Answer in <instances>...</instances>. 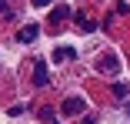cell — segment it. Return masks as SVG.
I'll return each instance as SVG.
<instances>
[{
  "mask_svg": "<svg viewBox=\"0 0 130 124\" xmlns=\"http://www.w3.org/2000/svg\"><path fill=\"white\" fill-rule=\"evenodd\" d=\"M54 0H34V7H50Z\"/></svg>",
  "mask_w": 130,
  "mask_h": 124,
  "instance_id": "8",
  "label": "cell"
},
{
  "mask_svg": "<svg viewBox=\"0 0 130 124\" xmlns=\"http://www.w3.org/2000/svg\"><path fill=\"white\" fill-rule=\"evenodd\" d=\"M73 57H77L73 47H57V51H54V64H57V60H73Z\"/></svg>",
  "mask_w": 130,
  "mask_h": 124,
  "instance_id": "5",
  "label": "cell"
},
{
  "mask_svg": "<svg viewBox=\"0 0 130 124\" xmlns=\"http://www.w3.org/2000/svg\"><path fill=\"white\" fill-rule=\"evenodd\" d=\"M60 111H63V114H84V111H87V101H84V97H67Z\"/></svg>",
  "mask_w": 130,
  "mask_h": 124,
  "instance_id": "2",
  "label": "cell"
},
{
  "mask_svg": "<svg viewBox=\"0 0 130 124\" xmlns=\"http://www.w3.org/2000/svg\"><path fill=\"white\" fill-rule=\"evenodd\" d=\"M37 34H40L37 23H27V27L20 30V44H34V40H37Z\"/></svg>",
  "mask_w": 130,
  "mask_h": 124,
  "instance_id": "4",
  "label": "cell"
},
{
  "mask_svg": "<svg viewBox=\"0 0 130 124\" xmlns=\"http://www.w3.org/2000/svg\"><path fill=\"white\" fill-rule=\"evenodd\" d=\"M97 70H100V74H110V77H113V74L120 70V60H117V54H100V60H97Z\"/></svg>",
  "mask_w": 130,
  "mask_h": 124,
  "instance_id": "1",
  "label": "cell"
},
{
  "mask_svg": "<svg viewBox=\"0 0 130 124\" xmlns=\"http://www.w3.org/2000/svg\"><path fill=\"white\" fill-rule=\"evenodd\" d=\"M34 84H37V87H47V84H50V70H47V64H37V67H34Z\"/></svg>",
  "mask_w": 130,
  "mask_h": 124,
  "instance_id": "3",
  "label": "cell"
},
{
  "mask_svg": "<svg viewBox=\"0 0 130 124\" xmlns=\"http://www.w3.org/2000/svg\"><path fill=\"white\" fill-rule=\"evenodd\" d=\"M67 17H70V7H54V10H50V23H60Z\"/></svg>",
  "mask_w": 130,
  "mask_h": 124,
  "instance_id": "6",
  "label": "cell"
},
{
  "mask_svg": "<svg viewBox=\"0 0 130 124\" xmlns=\"http://www.w3.org/2000/svg\"><path fill=\"white\" fill-rule=\"evenodd\" d=\"M127 111H130V101H127Z\"/></svg>",
  "mask_w": 130,
  "mask_h": 124,
  "instance_id": "9",
  "label": "cell"
},
{
  "mask_svg": "<svg viewBox=\"0 0 130 124\" xmlns=\"http://www.w3.org/2000/svg\"><path fill=\"white\" fill-rule=\"evenodd\" d=\"M127 94H130V87H123V84H113V97H117V101H127Z\"/></svg>",
  "mask_w": 130,
  "mask_h": 124,
  "instance_id": "7",
  "label": "cell"
}]
</instances>
